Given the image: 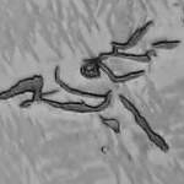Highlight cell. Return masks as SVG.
<instances>
[{"instance_id": "obj_2", "label": "cell", "mask_w": 184, "mask_h": 184, "mask_svg": "<svg viewBox=\"0 0 184 184\" xmlns=\"http://www.w3.org/2000/svg\"><path fill=\"white\" fill-rule=\"evenodd\" d=\"M103 123L109 125L111 129H113L115 133H119V129H118L119 128V123H118V120H115V119H104Z\"/></svg>"}, {"instance_id": "obj_1", "label": "cell", "mask_w": 184, "mask_h": 184, "mask_svg": "<svg viewBox=\"0 0 184 184\" xmlns=\"http://www.w3.org/2000/svg\"><path fill=\"white\" fill-rule=\"evenodd\" d=\"M107 97L106 100L98 104V106H88V104H85V103H80V102H66V103H60V102H53V101H49V100H44L48 104L53 106V107H57L59 109H65V111H71V112H77V113H87V112H98L101 109H103V107L106 106L107 103Z\"/></svg>"}]
</instances>
